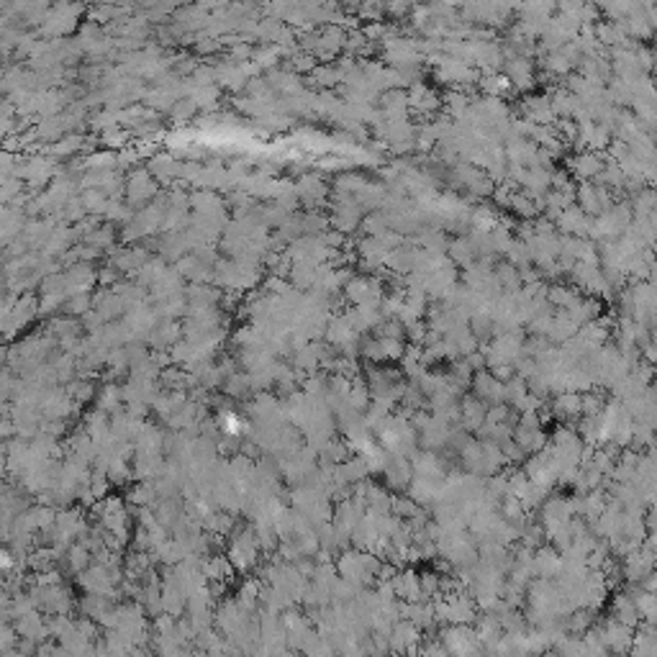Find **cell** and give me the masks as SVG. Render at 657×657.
I'll return each instance as SVG.
<instances>
[{
	"mask_svg": "<svg viewBox=\"0 0 657 657\" xmlns=\"http://www.w3.org/2000/svg\"><path fill=\"white\" fill-rule=\"evenodd\" d=\"M503 75L509 78L514 90H529L534 88V65L527 57H514L506 59L503 65Z\"/></svg>",
	"mask_w": 657,
	"mask_h": 657,
	"instance_id": "cell-3",
	"label": "cell"
},
{
	"mask_svg": "<svg viewBox=\"0 0 657 657\" xmlns=\"http://www.w3.org/2000/svg\"><path fill=\"white\" fill-rule=\"evenodd\" d=\"M342 80L344 78H342V72L336 69V65H332V67H329V65H319V67L314 69V82L324 85V88H326V85L332 88V85L342 82Z\"/></svg>",
	"mask_w": 657,
	"mask_h": 657,
	"instance_id": "cell-6",
	"label": "cell"
},
{
	"mask_svg": "<svg viewBox=\"0 0 657 657\" xmlns=\"http://www.w3.org/2000/svg\"><path fill=\"white\" fill-rule=\"evenodd\" d=\"M198 111V106L193 103L190 98H183V100H177V106L170 113H172V118H177V121H187V118L193 116Z\"/></svg>",
	"mask_w": 657,
	"mask_h": 657,
	"instance_id": "cell-8",
	"label": "cell"
},
{
	"mask_svg": "<svg viewBox=\"0 0 657 657\" xmlns=\"http://www.w3.org/2000/svg\"><path fill=\"white\" fill-rule=\"evenodd\" d=\"M655 49H657V36H655Z\"/></svg>",
	"mask_w": 657,
	"mask_h": 657,
	"instance_id": "cell-9",
	"label": "cell"
},
{
	"mask_svg": "<svg viewBox=\"0 0 657 657\" xmlns=\"http://www.w3.org/2000/svg\"><path fill=\"white\" fill-rule=\"evenodd\" d=\"M465 419H468V424H470V426H481L483 419H488V411H483V403L481 401H472V398H468V401H465Z\"/></svg>",
	"mask_w": 657,
	"mask_h": 657,
	"instance_id": "cell-7",
	"label": "cell"
},
{
	"mask_svg": "<svg viewBox=\"0 0 657 657\" xmlns=\"http://www.w3.org/2000/svg\"><path fill=\"white\" fill-rule=\"evenodd\" d=\"M603 167H606V159H603L601 152H588V149H586V152H578L575 157L570 159V172L578 177V180H583V183L599 180Z\"/></svg>",
	"mask_w": 657,
	"mask_h": 657,
	"instance_id": "cell-2",
	"label": "cell"
},
{
	"mask_svg": "<svg viewBox=\"0 0 657 657\" xmlns=\"http://www.w3.org/2000/svg\"><path fill=\"white\" fill-rule=\"evenodd\" d=\"M447 255H450L452 265H472V260L478 257V252H475L472 239L460 236V239H454V242L447 246Z\"/></svg>",
	"mask_w": 657,
	"mask_h": 657,
	"instance_id": "cell-5",
	"label": "cell"
},
{
	"mask_svg": "<svg viewBox=\"0 0 657 657\" xmlns=\"http://www.w3.org/2000/svg\"><path fill=\"white\" fill-rule=\"evenodd\" d=\"M439 106H441L439 95H437L429 85L419 82V85H413V88L408 90V108L416 111V113H422V116H432L434 111H439Z\"/></svg>",
	"mask_w": 657,
	"mask_h": 657,
	"instance_id": "cell-4",
	"label": "cell"
},
{
	"mask_svg": "<svg viewBox=\"0 0 657 657\" xmlns=\"http://www.w3.org/2000/svg\"><path fill=\"white\" fill-rule=\"evenodd\" d=\"M157 196V183L152 180V172H144V170H137L128 175L126 183V198L128 203L134 208H139L141 203H149L152 198Z\"/></svg>",
	"mask_w": 657,
	"mask_h": 657,
	"instance_id": "cell-1",
	"label": "cell"
}]
</instances>
